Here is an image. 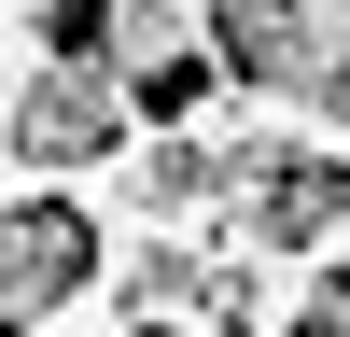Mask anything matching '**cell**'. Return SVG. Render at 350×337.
I'll use <instances>...</instances> for the list:
<instances>
[{
  "label": "cell",
  "instance_id": "277c9868",
  "mask_svg": "<svg viewBox=\"0 0 350 337\" xmlns=\"http://www.w3.org/2000/svg\"><path fill=\"white\" fill-rule=\"evenodd\" d=\"M295 337H336V295H323V309H308V323H295Z\"/></svg>",
  "mask_w": 350,
  "mask_h": 337
},
{
  "label": "cell",
  "instance_id": "7a4b0ae2",
  "mask_svg": "<svg viewBox=\"0 0 350 337\" xmlns=\"http://www.w3.org/2000/svg\"><path fill=\"white\" fill-rule=\"evenodd\" d=\"M98 140H112V71L98 56H56V71L28 84V155L70 168V155H98Z\"/></svg>",
  "mask_w": 350,
  "mask_h": 337
},
{
  "label": "cell",
  "instance_id": "6da1fadb",
  "mask_svg": "<svg viewBox=\"0 0 350 337\" xmlns=\"http://www.w3.org/2000/svg\"><path fill=\"white\" fill-rule=\"evenodd\" d=\"M84 267H98V225L70 197H14L0 211V323H42L56 295H84Z\"/></svg>",
  "mask_w": 350,
  "mask_h": 337
},
{
  "label": "cell",
  "instance_id": "3957f363",
  "mask_svg": "<svg viewBox=\"0 0 350 337\" xmlns=\"http://www.w3.org/2000/svg\"><path fill=\"white\" fill-rule=\"evenodd\" d=\"M350 225V168H295V183H267V239H323Z\"/></svg>",
  "mask_w": 350,
  "mask_h": 337
}]
</instances>
